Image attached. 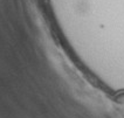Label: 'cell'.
<instances>
[{
  "label": "cell",
  "mask_w": 124,
  "mask_h": 118,
  "mask_svg": "<svg viewBox=\"0 0 124 118\" xmlns=\"http://www.w3.org/2000/svg\"><path fill=\"white\" fill-rule=\"evenodd\" d=\"M116 101H117V103L121 105L122 108H124V92H123V94H119V95H118L117 98H116Z\"/></svg>",
  "instance_id": "6da1fadb"
}]
</instances>
